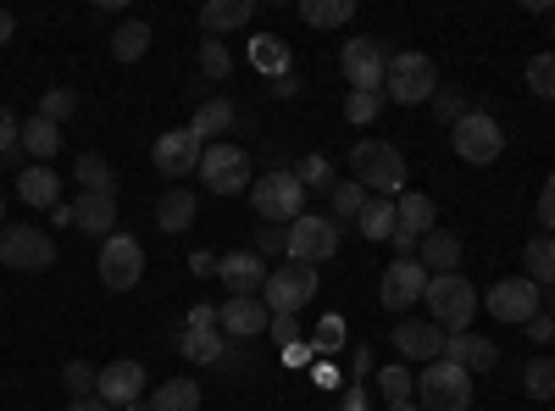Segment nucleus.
<instances>
[{
  "instance_id": "obj_9",
  "label": "nucleus",
  "mask_w": 555,
  "mask_h": 411,
  "mask_svg": "<svg viewBox=\"0 0 555 411\" xmlns=\"http://www.w3.org/2000/svg\"><path fill=\"white\" fill-rule=\"evenodd\" d=\"M339 222L334 217H295L289 222V261H300V267H322V261H328L334 251H339Z\"/></svg>"
},
{
  "instance_id": "obj_31",
  "label": "nucleus",
  "mask_w": 555,
  "mask_h": 411,
  "mask_svg": "<svg viewBox=\"0 0 555 411\" xmlns=\"http://www.w3.org/2000/svg\"><path fill=\"white\" fill-rule=\"evenodd\" d=\"M151 411H201V384H190V378H167V384L151 395Z\"/></svg>"
},
{
  "instance_id": "obj_16",
  "label": "nucleus",
  "mask_w": 555,
  "mask_h": 411,
  "mask_svg": "<svg viewBox=\"0 0 555 411\" xmlns=\"http://www.w3.org/2000/svg\"><path fill=\"white\" fill-rule=\"evenodd\" d=\"M217 329L228 339H256L272 329V311L261 295H228V306H217Z\"/></svg>"
},
{
  "instance_id": "obj_19",
  "label": "nucleus",
  "mask_w": 555,
  "mask_h": 411,
  "mask_svg": "<svg viewBox=\"0 0 555 411\" xmlns=\"http://www.w3.org/2000/svg\"><path fill=\"white\" fill-rule=\"evenodd\" d=\"M101 400L106 406H133V400H145V368L139 361H112V368H101Z\"/></svg>"
},
{
  "instance_id": "obj_7",
  "label": "nucleus",
  "mask_w": 555,
  "mask_h": 411,
  "mask_svg": "<svg viewBox=\"0 0 555 411\" xmlns=\"http://www.w3.org/2000/svg\"><path fill=\"white\" fill-rule=\"evenodd\" d=\"M311 295H317V267H300V261L272 267V272H267V284H261V300H267L272 317H295Z\"/></svg>"
},
{
  "instance_id": "obj_17",
  "label": "nucleus",
  "mask_w": 555,
  "mask_h": 411,
  "mask_svg": "<svg viewBox=\"0 0 555 411\" xmlns=\"http://www.w3.org/2000/svg\"><path fill=\"white\" fill-rule=\"evenodd\" d=\"M183 356L206 361V368H217V361L228 356V334L217 329V306H195L190 329H183Z\"/></svg>"
},
{
  "instance_id": "obj_33",
  "label": "nucleus",
  "mask_w": 555,
  "mask_h": 411,
  "mask_svg": "<svg viewBox=\"0 0 555 411\" xmlns=\"http://www.w3.org/2000/svg\"><path fill=\"white\" fill-rule=\"evenodd\" d=\"M395 211H400V228H411L416 240L434 234V217H439V206H434L428 195H400V201H395Z\"/></svg>"
},
{
  "instance_id": "obj_13",
  "label": "nucleus",
  "mask_w": 555,
  "mask_h": 411,
  "mask_svg": "<svg viewBox=\"0 0 555 411\" xmlns=\"http://www.w3.org/2000/svg\"><path fill=\"white\" fill-rule=\"evenodd\" d=\"M139 279H145V251H139L133 234H112L101 245V284L106 290H133Z\"/></svg>"
},
{
  "instance_id": "obj_26",
  "label": "nucleus",
  "mask_w": 555,
  "mask_h": 411,
  "mask_svg": "<svg viewBox=\"0 0 555 411\" xmlns=\"http://www.w3.org/2000/svg\"><path fill=\"white\" fill-rule=\"evenodd\" d=\"M416 261H423L428 272H455V267H461V240L450 234V228H434V234H423V251H416Z\"/></svg>"
},
{
  "instance_id": "obj_56",
  "label": "nucleus",
  "mask_w": 555,
  "mask_h": 411,
  "mask_svg": "<svg viewBox=\"0 0 555 411\" xmlns=\"http://www.w3.org/2000/svg\"><path fill=\"white\" fill-rule=\"evenodd\" d=\"M356 378H366V350H356V356H350V384H356Z\"/></svg>"
},
{
  "instance_id": "obj_8",
  "label": "nucleus",
  "mask_w": 555,
  "mask_h": 411,
  "mask_svg": "<svg viewBox=\"0 0 555 411\" xmlns=\"http://www.w3.org/2000/svg\"><path fill=\"white\" fill-rule=\"evenodd\" d=\"M201 178H206V190H211V195H240V190L256 184V178H250V156H245L240 145H228V140L206 145V156H201Z\"/></svg>"
},
{
  "instance_id": "obj_14",
  "label": "nucleus",
  "mask_w": 555,
  "mask_h": 411,
  "mask_svg": "<svg viewBox=\"0 0 555 411\" xmlns=\"http://www.w3.org/2000/svg\"><path fill=\"white\" fill-rule=\"evenodd\" d=\"M423 290H428V267L416 256H395L384 267V306L389 311H411L416 300H423Z\"/></svg>"
},
{
  "instance_id": "obj_46",
  "label": "nucleus",
  "mask_w": 555,
  "mask_h": 411,
  "mask_svg": "<svg viewBox=\"0 0 555 411\" xmlns=\"http://www.w3.org/2000/svg\"><path fill=\"white\" fill-rule=\"evenodd\" d=\"M378 384H384V395H389V406H400V400H411V373H405V368H384V373H378Z\"/></svg>"
},
{
  "instance_id": "obj_38",
  "label": "nucleus",
  "mask_w": 555,
  "mask_h": 411,
  "mask_svg": "<svg viewBox=\"0 0 555 411\" xmlns=\"http://www.w3.org/2000/svg\"><path fill=\"white\" fill-rule=\"evenodd\" d=\"M328 195H334V222H356V217H361V206H366V190L356 184V178H339V184H334Z\"/></svg>"
},
{
  "instance_id": "obj_48",
  "label": "nucleus",
  "mask_w": 555,
  "mask_h": 411,
  "mask_svg": "<svg viewBox=\"0 0 555 411\" xmlns=\"http://www.w3.org/2000/svg\"><path fill=\"white\" fill-rule=\"evenodd\" d=\"M17 140H23V123H17L7 106H0V156H12V151H17Z\"/></svg>"
},
{
  "instance_id": "obj_60",
  "label": "nucleus",
  "mask_w": 555,
  "mask_h": 411,
  "mask_svg": "<svg viewBox=\"0 0 555 411\" xmlns=\"http://www.w3.org/2000/svg\"><path fill=\"white\" fill-rule=\"evenodd\" d=\"M0 228H7V201H0Z\"/></svg>"
},
{
  "instance_id": "obj_55",
  "label": "nucleus",
  "mask_w": 555,
  "mask_h": 411,
  "mask_svg": "<svg viewBox=\"0 0 555 411\" xmlns=\"http://www.w3.org/2000/svg\"><path fill=\"white\" fill-rule=\"evenodd\" d=\"M12 34H17V17H12L7 7H0V44H12Z\"/></svg>"
},
{
  "instance_id": "obj_35",
  "label": "nucleus",
  "mask_w": 555,
  "mask_h": 411,
  "mask_svg": "<svg viewBox=\"0 0 555 411\" xmlns=\"http://www.w3.org/2000/svg\"><path fill=\"white\" fill-rule=\"evenodd\" d=\"M145 51H151V23L133 17V23H122V28L112 34V56H117V62H139Z\"/></svg>"
},
{
  "instance_id": "obj_52",
  "label": "nucleus",
  "mask_w": 555,
  "mask_h": 411,
  "mask_svg": "<svg viewBox=\"0 0 555 411\" xmlns=\"http://www.w3.org/2000/svg\"><path fill=\"white\" fill-rule=\"evenodd\" d=\"M522 329H528V334H533L539 345H550V339H555V317H544V311H539V317H528Z\"/></svg>"
},
{
  "instance_id": "obj_41",
  "label": "nucleus",
  "mask_w": 555,
  "mask_h": 411,
  "mask_svg": "<svg viewBox=\"0 0 555 411\" xmlns=\"http://www.w3.org/2000/svg\"><path fill=\"white\" fill-rule=\"evenodd\" d=\"M62 384L73 389V400H89V395H101V373L89 368V361H67V373H62Z\"/></svg>"
},
{
  "instance_id": "obj_10",
  "label": "nucleus",
  "mask_w": 555,
  "mask_h": 411,
  "mask_svg": "<svg viewBox=\"0 0 555 411\" xmlns=\"http://www.w3.org/2000/svg\"><path fill=\"white\" fill-rule=\"evenodd\" d=\"M450 145H455V156L461 162H473V167H489L500 151H505V133H500V123L489 117V112H467L455 123V133H450Z\"/></svg>"
},
{
  "instance_id": "obj_45",
  "label": "nucleus",
  "mask_w": 555,
  "mask_h": 411,
  "mask_svg": "<svg viewBox=\"0 0 555 411\" xmlns=\"http://www.w3.org/2000/svg\"><path fill=\"white\" fill-rule=\"evenodd\" d=\"M428 106H434V112H439V117H444L450 128H455L461 117H467V112H473V106H467V95H461V89H439V95H434Z\"/></svg>"
},
{
  "instance_id": "obj_58",
  "label": "nucleus",
  "mask_w": 555,
  "mask_h": 411,
  "mask_svg": "<svg viewBox=\"0 0 555 411\" xmlns=\"http://www.w3.org/2000/svg\"><path fill=\"white\" fill-rule=\"evenodd\" d=\"M190 272H217V261H211V256L201 251V256H190Z\"/></svg>"
},
{
  "instance_id": "obj_43",
  "label": "nucleus",
  "mask_w": 555,
  "mask_h": 411,
  "mask_svg": "<svg viewBox=\"0 0 555 411\" xmlns=\"http://www.w3.org/2000/svg\"><path fill=\"white\" fill-rule=\"evenodd\" d=\"M78 112V95H73V89H44V95H39V117H51V123H62V117H73Z\"/></svg>"
},
{
  "instance_id": "obj_25",
  "label": "nucleus",
  "mask_w": 555,
  "mask_h": 411,
  "mask_svg": "<svg viewBox=\"0 0 555 411\" xmlns=\"http://www.w3.org/2000/svg\"><path fill=\"white\" fill-rule=\"evenodd\" d=\"M250 17H256V0H206V7H201V28H206V34L245 28Z\"/></svg>"
},
{
  "instance_id": "obj_18",
  "label": "nucleus",
  "mask_w": 555,
  "mask_h": 411,
  "mask_svg": "<svg viewBox=\"0 0 555 411\" xmlns=\"http://www.w3.org/2000/svg\"><path fill=\"white\" fill-rule=\"evenodd\" d=\"M217 272H222L228 295H261V284H267L272 267H267L256 251H228V256L217 261Z\"/></svg>"
},
{
  "instance_id": "obj_36",
  "label": "nucleus",
  "mask_w": 555,
  "mask_h": 411,
  "mask_svg": "<svg viewBox=\"0 0 555 411\" xmlns=\"http://www.w3.org/2000/svg\"><path fill=\"white\" fill-rule=\"evenodd\" d=\"M190 128L201 133V140H211V133H228V128H234V101H222V95L201 101V112H195Z\"/></svg>"
},
{
  "instance_id": "obj_39",
  "label": "nucleus",
  "mask_w": 555,
  "mask_h": 411,
  "mask_svg": "<svg viewBox=\"0 0 555 411\" xmlns=\"http://www.w3.org/2000/svg\"><path fill=\"white\" fill-rule=\"evenodd\" d=\"M201 73H206L211 84L234 73V56H228V44H222L217 34H206V39H201Z\"/></svg>"
},
{
  "instance_id": "obj_3",
  "label": "nucleus",
  "mask_w": 555,
  "mask_h": 411,
  "mask_svg": "<svg viewBox=\"0 0 555 411\" xmlns=\"http://www.w3.org/2000/svg\"><path fill=\"white\" fill-rule=\"evenodd\" d=\"M416 395H423V411H467L473 406V373L461 368V361L439 356L423 368V378H416Z\"/></svg>"
},
{
  "instance_id": "obj_61",
  "label": "nucleus",
  "mask_w": 555,
  "mask_h": 411,
  "mask_svg": "<svg viewBox=\"0 0 555 411\" xmlns=\"http://www.w3.org/2000/svg\"><path fill=\"white\" fill-rule=\"evenodd\" d=\"M550 311H555V295H550Z\"/></svg>"
},
{
  "instance_id": "obj_42",
  "label": "nucleus",
  "mask_w": 555,
  "mask_h": 411,
  "mask_svg": "<svg viewBox=\"0 0 555 411\" xmlns=\"http://www.w3.org/2000/svg\"><path fill=\"white\" fill-rule=\"evenodd\" d=\"M528 89H533V95H544V101H555V51H544V56L528 62Z\"/></svg>"
},
{
  "instance_id": "obj_15",
  "label": "nucleus",
  "mask_w": 555,
  "mask_h": 411,
  "mask_svg": "<svg viewBox=\"0 0 555 411\" xmlns=\"http://www.w3.org/2000/svg\"><path fill=\"white\" fill-rule=\"evenodd\" d=\"M489 317H500V323H528V317H539V284L528 279H500L494 290H489Z\"/></svg>"
},
{
  "instance_id": "obj_37",
  "label": "nucleus",
  "mask_w": 555,
  "mask_h": 411,
  "mask_svg": "<svg viewBox=\"0 0 555 411\" xmlns=\"http://www.w3.org/2000/svg\"><path fill=\"white\" fill-rule=\"evenodd\" d=\"M522 389H528V400H555V361L539 350V356H528V368H522Z\"/></svg>"
},
{
  "instance_id": "obj_5",
  "label": "nucleus",
  "mask_w": 555,
  "mask_h": 411,
  "mask_svg": "<svg viewBox=\"0 0 555 411\" xmlns=\"http://www.w3.org/2000/svg\"><path fill=\"white\" fill-rule=\"evenodd\" d=\"M0 267H17V272L56 267V240L34 222H7L0 228Z\"/></svg>"
},
{
  "instance_id": "obj_12",
  "label": "nucleus",
  "mask_w": 555,
  "mask_h": 411,
  "mask_svg": "<svg viewBox=\"0 0 555 411\" xmlns=\"http://www.w3.org/2000/svg\"><path fill=\"white\" fill-rule=\"evenodd\" d=\"M201 156H206V140H201L195 128H167L162 140H156V151H151V162H156L162 178H190V172H201Z\"/></svg>"
},
{
  "instance_id": "obj_6",
  "label": "nucleus",
  "mask_w": 555,
  "mask_h": 411,
  "mask_svg": "<svg viewBox=\"0 0 555 411\" xmlns=\"http://www.w3.org/2000/svg\"><path fill=\"white\" fill-rule=\"evenodd\" d=\"M250 206H256L261 222H295L300 206H306V184H300L295 172L272 167L267 178H256V184H250Z\"/></svg>"
},
{
  "instance_id": "obj_30",
  "label": "nucleus",
  "mask_w": 555,
  "mask_h": 411,
  "mask_svg": "<svg viewBox=\"0 0 555 411\" xmlns=\"http://www.w3.org/2000/svg\"><path fill=\"white\" fill-rule=\"evenodd\" d=\"M73 178H78V184H83L89 195H117V178H112V162H106V156H95V151H83V156H78Z\"/></svg>"
},
{
  "instance_id": "obj_4",
  "label": "nucleus",
  "mask_w": 555,
  "mask_h": 411,
  "mask_svg": "<svg viewBox=\"0 0 555 411\" xmlns=\"http://www.w3.org/2000/svg\"><path fill=\"white\" fill-rule=\"evenodd\" d=\"M384 95L400 101V106H423V101H434V95H439V67H434L423 51H400V56H389Z\"/></svg>"
},
{
  "instance_id": "obj_53",
  "label": "nucleus",
  "mask_w": 555,
  "mask_h": 411,
  "mask_svg": "<svg viewBox=\"0 0 555 411\" xmlns=\"http://www.w3.org/2000/svg\"><path fill=\"white\" fill-rule=\"evenodd\" d=\"M389 245H395L400 256H411V245H416V234H411V228H395V234H389Z\"/></svg>"
},
{
  "instance_id": "obj_51",
  "label": "nucleus",
  "mask_w": 555,
  "mask_h": 411,
  "mask_svg": "<svg viewBox=\"0 0 555 411\" xmlns=\"http://www.w3.org/2000/svg\"><path fill=\"white\" fill-rule=\"evenodd\" d=\"M339 339H345V323H334V317H328V323L317 329V350H339Z\"/></svg>"
},
{
  "instance_id": "obj_28",
  "label": "nucleus",
  "mask_w": 555,
  "mask_h": 411,
  "mask_svg": "<svg viewBox=\"0 0 555 411\" xmlns=\"http://www.w3.org/2000/svg\"><path fill=\"white\" fill-rule=\"evenodd\" d=\"M356 228H361L366 240H389L395 228H400V211H395V201H384V195H366V206H361Z\"/></svg>"
},
{
  "instance_id": "obj_49",
  "label": "nucleus",
  "mask_w": 555,
  "mask_h": 411,
  "mask_svg": "<svg viewBox=\"0 0 555 411\" xmlns=\"http://www.w3.org/2000/svg\"><path fill=\"white\" fill-rule=\"evenodd\" d=\"M539 222L555 228V172L544 178V190H539Z\"/></svg>"
},
{
  "instance_id": "obj_40",
  "label": "nucleus",
  "mask_w": 555,
  "mask_h": 411,
  "mask_svg": "<svg viewBox=\"0 0 555 411\" xmlns=\"http://www.w3.org/2000/svg\"><path fill=\"white\" fill-rule=\"evenodd\" d=\"M384 101H389L384 89H350V95H345V117L350 123H373L384 112Z\"/></svg>"
},
{
  "instance_id": "obj_2",
  "label": "nucleus",
  "mask_w": 555,
  "mask_h": 411,
  "mask_svg": "<svg viewBox=\"0 0 555 411\" xmlns=\"http://www.w3.org/2000/svg\"><path fill=\"white\" fill-rule=\"evenodd\" d=\"M350 167H356V184L373 190V195H384V201H395V195L405 190V162H400V151L384 145V140H361V145L350 151Z\"/></svg>"
},
{
  "instance_id": "obj_59",
  "label": "nucleus",
  "mask_w": 555,
  "mask_h": 411,
  "mask_svg": "<svg viewBox=\"0 0 555 411\" xmlns=\"http://www.w3.org/2000/svg\"><path fill=\"white\" fill-rule=\"evenodd\" d=\"M389 411H423V406H416V400H400V406H389Z\"/></svg>"
},
{
  "instance_id": "obj_54",
  "label": "nucleus",
  "mask_w": 555,
  "mask_h": 411,
  "mask_svg": "<svg viewBox=\"0 0 555 411\" xmlns=\"http://www.w3.org/2000/svg\"><path fill=\"white\" fill-rule=\"evenodd\" d=\"M272 89H278V95H300V78L284 73V78H272Z\"/></svg>"
},
{
  "instance_id": "obj_11",
  "label": "nucleus",
  "mask_w": 555,
  "mask_h": 411,
  "mask_svg": "<svg viewBox=\"0 0 555 411\" xmlns=\"http://www.w3.org/2000/svg\"><path fill=\"white\" fill-rule=\"evenodd\" d=\"M339 73L350 78V89H384V73H389V51L384 39H366L356 34L345 51H339Z\"/></svg>"
},
{
  "instance_id": "obj_29",
  "label": "nucleus",
  "mask_w": 555,
  "mask_h": 411,
  "mask_svg": "<svg viewBox=\"0 0 555 411\" xmlns=\"http://www.w3.org/2000/svg\"><path fill=\"white\" fill-rule=\"evenodd\" d=\"M250 62H256L267 78H284V73H295V67H289V44L278 39V34H256V39H250Z\"/></svg>"
},
{
  "instance_id": "obj_20",
  "label": "nucleus",
  "mask_w": 555,
  "mask_h": 411,
  "mask_svg": "<svg viewBox=\"0 0 555 411\" xmlns=\"http://www.w3.org/2000/svg\"><path fill=\"white\" fill-rule=\"evenodd\" d=\"M395 350L428 368V361L444 356V329L439 323H395Z\"/></svg>"
},
{
  "instance_id": "obj_23",
  "label": "nucleus",
  "mask_w": 555,
  "mask_h": 411,
  "mask_svg": "<svg viewBox=\"0 0 555 411\" xmlns=\"http://www.w3.org/2000/svg\"><path fill=\"white\" fill-rule=\"evenodd\" d=\"M17 195H23V206H62L56 201L62 195V178L44 167V162H34V167L17 172Z\"/></svg>"
},
{
  "instance_id": "obj_62",
  "label": "nucleus",
  "mask_w": 555,
  "mask_h": 411,
  "mask_svg": "<svg viewBox=\"0 0 555 411\" xmlns=\"http://www.w3.org/2000/svg\"><path fill=\"white\" fill-rule=\"evenodd\" d=\"M550 28H555V12H550Z\"/></svg>"
},
{
  "instance_id": "obj_24",
  "label": "nucleus",
  "mask_w": 555,
  "mask_h": 411,
  "mask_svg": "<svg viewBox=\"0 0 555 411\" xmlns=\"http://www.w3.org/2000/svg\"><path fill=\"white\" fill-rule=\"evenodd\" d=\"M195 217H201L195 190H167V195H162V206H156L162 234H183V228H195Z\"/></svg>"
},
{
  "instance_id": "obj_27",
  "label": "nucleus",
  "mask_w": 555,
  "mask_h": 411,
  "mask_svg": "<svg viewBox=\"0 0 555 411\" xmlns=\"http://www.w3.org/2000/svg\"><path fill=\"white\" fill-rule=\"evenodd\" d=\"M34 162H51L56 151H62V123H51V117H28L23 123V140H17Z\"/></svg>"
},
{
  "instance_id": "obj_50",
  "label": "nucleus",
  "mask_w": 555,
  "mask_h": 411,
  "mask_svg": "<svg viewBox=\"0 0 555 411\" xmlns=\"http://www.w3.org/2000/svg\"><path fill=\"white\" fill-rule=\"evenodd\" d=\"M267 334H272L278 345H284V350H289V345H300V339H295V334H300V329H295V317H272V329H267Z\"/></svg>"
},
{
  "instance_id": "obj_32",
  "label": "nucleus",
  "mask_w": 555,
  "mask_h": 411,
  "mask_svg": "<svg viewBox=\"0 0 555 411\" xmlns=\"http://www.w3.org/2000/svg\"><path fill=\"white\" fill-rule=\"evenodd\" d=\"M522 267H528V279H533V284H550V290H555V234H539V240H528V251H522Z\"/></svg>"
},
{
  "instance_id": "obj_22",
  "label": "nucleus",
  "mask_w": 555,
  "mask_h": 411,
  "mask_svg": "<svg viewBox=\"0 0 555 411\" xmlns=\"http://www.w3.org/2000/svg\"><path fill=\"white\" fill-rule=\"evenodd\" d=\"M444 356L450 361H461V368H467V373H494V361H500V350L483 339V334H444Z\"/></svg>"
},
{
  "instance_id": "obj_44",
  "label": "nucleus",
  "mask_w": 555,
  "mask_h": 411,
  "mask_svg": "<svg viewBox=\"0 0 555 411\" xmlns=\"http://www.w3.org/2000/svg\"><path fill=\"white\" fill-rule=\"evenodd\" d=\"M295 178L306 190H334V167H328V156H306L300 167H295Z\"/></svg>"
},
{
  "instance_id": "obj_57",
  "label": "nucleus",
  "mask_w": 555,
  "mask_h": 411,
  "mask_svg": "<svg viewBox=\"0 0 555 411\" xmlns=\"http://www.w3.org/2000/svg\"><path fill=\"white\" fill-rule=\"evenodd\" d=\"M67 411H106V400H101V395H89V400H73Z\"/></svg>"
},
{
  "instance_id": "obj_47",
  "label": "nucleus",
  "mask_w": 555,
  "mask_h": 411,
  "mask_svg": "<svg viewBox=\"0 0 555 411\" xmlns=\"http://www.w3.org/2000/svg\"><path fill=\"white\" fill-rule=\"evenodd\" d=\"M278 251L289 256V228L278 234V222H261V234H256V256H278Z\"/></svg>"
},
{
  "instance_id": "obj_21",
  "label": "nucleus",
  "mask_w": 555,
  "mask_h": 411,
  "mask_svg": "<svg viewBox=\"0 0 555 411\" xmlns=\"http://www.w3.org/2000/svg\"><path fill=\"white\" fill-rule=\"evenodd\" d=\"M73 228H83V234H117V195H78L73 201Z\"/></svg>"
},
{
  "instance_id": "obj_1",
  "label": "nucleus",
  "mask_w": 555,
  "mask_h": 411,
  "mask_svg": "<svg viewBox=\"0 0 555 411\" xmlns=\"http://www.w3.org/2000/svg\"><path fill=\"white\" fill-rule=\"evenodd\" d=\"M423 306H428V323H439L444 334H467L473 311H478V290L461 272H428Z\"/></svg>"
},
{
  "instance_id": "obj_34",
  "label": "nucleus",
  "mask_w": 555,
  "mask_h": 411,
  "mask_svg": "<svg viewBox=\"0 0 555 411\" xmlns=\"http://www.w3.org/2000/svg\"><path fill=\"white\" fill-rule=\"evenodd\" d=\"M300 17L311 28H339L356 17V0H300Z\"/></svg>"
}]
</instances>
